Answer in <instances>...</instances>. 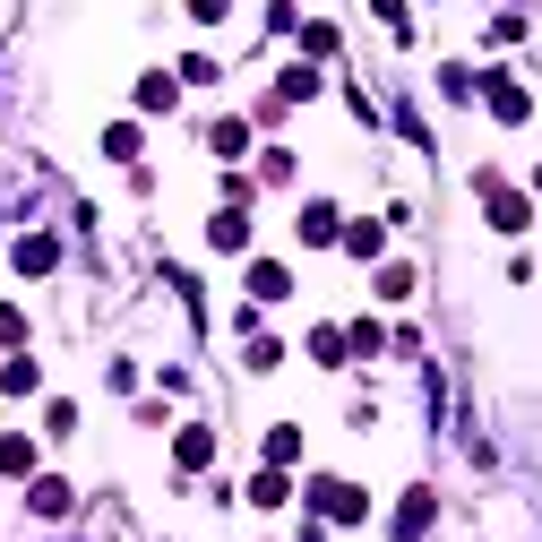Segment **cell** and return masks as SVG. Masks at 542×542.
Here are the masks:
<instances>
[{"mask_svg":"<svg viewBox=\"0 0 542 542\" xmlns=\"http://www.w3.org/2000/svg\"><path fill=\"white\" fill-rule=\"evenodd\" d=\"M216 241H224V250H241V241H250V216H241V207H224V216H216Z\"/></svg>","mask_w":542,"mask_h":542,"instance_id":"52a82bcc","label":"cell"},{"mask_svg":"<svg viewBox=\"0 0 542 542\" xmlns=\"http://www.w3.org/2000/svg\"><path fill=\"white\" fill-rule=\"evenodd\" d=\"M422 525H431V491H413V499H405V517H396V542H413Z\"/></svg>","mask_w":542,"mask_h":542,"instance_id":"277c9868","label":"cell"},{"mask_svg":"<svg viewBox=\"0 0 542 542\" xmlns=\"http://www.w3.org/2000/svg\"><path fill=\"white\" fill-rule=\"evenodd\" d=\"M0 474H35V448H26V439H0Z\"/></svg>","mask_w":542,"mask_h":542,"instance_id":"ba28073f","label":"cell"},{"mask_svg":"<svg viewBox=\"0 0 542 542\" xmlns=\"http://www.w3.org/2000/svg\"><path fill=\"white\" fill-rule=\"evenodd\" d=\"M302 241H336V216H327V207H302Z\"/></svg>","mask_w":542,"mask_h":542,"instance_id":"9c48e42d","label":"cell"},{"mask_svg":"<svg viewBox=\"0 0 542 542\" xmlns=\"http://www.w3.org/2000/svg\"><path fill=\"white\" fill-rule=\"evenodd\" d=\"M284 284H293V276H284V267H267V259H259V267H250V293H259V302H276Z\"/></svg>","mask_w":542,"mask_h":542,"instance_id":"5b68a950","label":"cell"},{"mask_svg":"<svg viewBox=\"0 0 542 542\" xmlns=\"http://www.w3.org/2000/svg\"><path fill=\"white\" fill-rule=\"evenodd\" d=\"M52 259H61V250H52V241H44V233H26V241H18V267H26V276H44V267H52Z\"/></svg>","mask_w":542,"mask_h":542,"instance_id":"3957f363","label":"cell"},{"mask_svg":"<svg viewBox=\"0 0 542 542\" xmlns=\"http://www.w3.org/2000/svg\"><path fill=\"white\" fill-rule=\"evenodd\" d=\"M310 499H319L327 517H362V491H353V482H319Z\"/></svg>","mask_w":542,"mask_h":542,"instance_id":"7a4b0ae2","label":"cell"},{"mask_svg":"<svg viewBox=\"0 0 542 542\" xmlns=\"http://www.w3.org/2000/svg\"><path fill=\"white\" fill-rule=\"evenodd\" d=\"M482 190H491V224H499V233H525V198L499 190V181H482Z\"/></svg>","mask_w":542,"mask_h":542,"instance_id":"6da1fadb","label":"cell"},{"mask_svg":"<svg viewBox=\"0 0 542 542\" xmlns=\"http://www.w3.org/2000/svg\"><path fill=\"white\" fill-rule=\"evenodd\" d=\"M491 112H499V121H525V87H508V78H499V87H491Z\"/></svg>","mask_w":542,"mask_h":542,"instance_id":"8992f818","label":"cell"}]
</instances>
